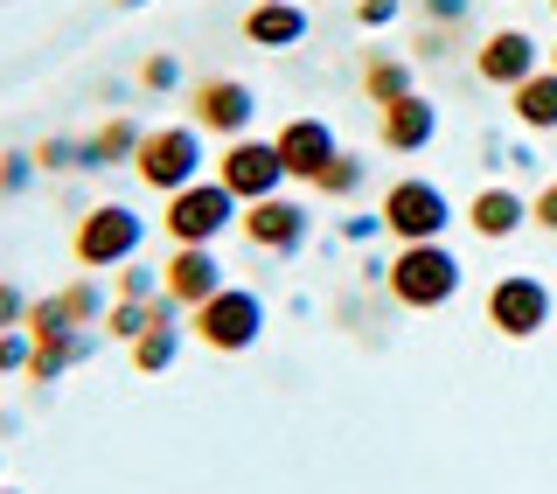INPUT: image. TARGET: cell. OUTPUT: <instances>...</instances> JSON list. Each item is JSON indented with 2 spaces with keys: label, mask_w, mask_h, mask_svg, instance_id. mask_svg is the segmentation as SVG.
I'll return each mask as SVG.
<instances>
[{
  "label": "cell",
  "mask_w": 557,
  "mask_h": 494,
  "mask_svg": "<svg viewBox=\"0 0 557 494\" xmlns=\"http://www.w3.org/2000/svg\"><path fill=\"white\" fill-rule=\"evenodd\" d=\"M544 70H557V42H550V49H544Z\"/></svg>",
  "instance_id": "36"
},
{
  "label": "cell",
  "mask_w": 557,
  "mask_h": 494,
  "mask_svg": "<svg viewBox=\"0 0 557 494\" xmlns=\"http://www.w3.org/2000/svg\"><path fill=\"white\" fill-rule=\"evenodd\" d=\"M237 217H244V202L216 182V174H202V182L161 196V231H168V244H209V251H216V237H231Z\"/></svg>",
  "instance_id": "4"
},
{
  "label": "cell",
  "mask_w": 557,
  "mask_h": 494,
  "mask_svg": "<svg viewBox=\"0 0 557 494\" xmlns=\"http://www.w3.org/2000/svg\"><path fill=\"white\" fill-rule=\"evenodd\" d=\"M376 231H383L376 209H370V217H348V223H342V237H356V244H362V237H376Z\"/></svg>",
  "instance_id": "35"
},
{
  "label": "cell",
  "mask_w": 557,
  "mask_h": 494,
  "mask_svg": "<svg viewBox=\"0 0 557 494\" xmlns=\"http://www.w3.org/2000/svg\"><path fill=\"white\" fill-rule=\"evenodd\" d=\"M348 14H356V28H391V22H405V0H356V8H348Z\"/></svg>",
  "instance_id": "31"
},
{
  "label": "cell",
  "mask_w": 557,
  "mask_h": 494,
  "mask_svg": "<svg viewBox=\"0 0 557 494\" xmlns=\"http://www.w3.org/2000/svg\"><path fill=\"white\" fill-rule=\"evenodd\" d=\"M376 217H383V237H391V244H446L453 196L440 182H425V174H397V182L383 188Z\"/></svg>",
  "instance_id": "3"
},
{
  "label": "cell",
  "mask_w": 557,
  "mask_h": 494,
  "mask_svg": "<svg viewBox=\"0 0 557 494\" xmlns=\"http://www.w3.org/2000/svg\"><path fill=\"white\" fill-rule=\"evenodd\" d=\"M202 126L174 119V126H147L139 133V153H133V174L153 188V196H174V188L202 182Z\"/></svg>",
  "instance_id": "5"
},
{
  "label": "cell",
  "mask_w": 557,
  "mask_h": 494,
  "mask_svg": "<svg viewBox=\"0 0 557 494\" xmlns=\"http://www.w3.org/2000/svg\"><path fill=\"white\" fill-rule=\"evenodd\" d=\"M362 182H370V168H362V153H335V168H327L321 182H313V196H327V202H348V196H356Z\"/></svg>",
  "instance_id": "23"
},
{
  "label": "cell",
  "mask_w": 557,
  "mask_h": 494,
  "mask_svg": "<svg viewBox=\"0 0 557 494\" xmlns=\"http://www.w3.org/2000/svg\"><path fill=\"white\" fill-rule=\"evenodd\" d=\"M376 139H383V153H425L440 139V104L425 91H405L397 104L376 112Z\"/></svg>",
  "instance_id": "14"
},
{
  "label": "cell",
  "mask_w": 557,
  "mask_h": 494,
  "mask_svg": "<svg viewBox=\"0 0 557 494\" xmlns=\"http://www.w3.org/2000/svg\"><path fill=\"white\" fill-rule=\"evenodd\" d=\"M174 84H182V57H147L139 63V91L161 98V91H174Z\"/></svg>",
  "instance_id": "30"
},
{
  "label": "cell",
  "mask_w": 557,
  "mask_h": 494,
  "mask_svg": "<svg viewBox=\"0 0 557 494\" xmlns=\"http://www.w3.org/2000/svg\"><path fill=\"white\" fill-rule=\"evenodd\" d=\"M557 299L536 272H502L495 286H487V328L502 334V342H536V334L550 328Z\"/></svg>",
  "instance_id": "7"
},
{
  "label": "cell",
  "mask_w": 557,
  "mask_h": 494,
  "mask_svg": "<svg viewBox=\"0 0 557 494\" xmlns=\"http://www.w3.org/2000/svg\"><path fill=\"white\" fill-rule=\"evenodd\" d=\"M35 174H42V168H35V153L8 147V153H0V196H22V188L35 182Z\"/></svg>",
  "instance_id": "29"
},
{
  "label": "cell",
  "mask_w": 557,
  "mask_h": 494,
  "mask_svg": "<svg viewBox=\"0 0 557 494\" xmlns=\"http://www.w3.org/2000/svg\"><path fill=\"white\" fill-rule=\"evenodd\" d=\"M126 362L139 369V376H168V369L182 362V328H147V334L126 348Z\"/></svg>",
  "instance_id": "21"
},
{
  "label": "cell",
  "mask_w": 557,
  "mask_h": 494,
  "mask_svg": "<svg viewBox=\"0 0 557 494\" xmlns=\"http://www.w3.org/2000/svg\"><path fill=\"white\" fill-rule=\"evenodd\" d=\"M22 321H28V293L14 286V279H0V334L22 328Z\"/></svg>",
  "instance_id": "32"
},
{
  "label": "cell",
  "mask_w": 557,
  "mask_h": 494,
  "mask_svg": "<svg viewBox=\"0 0 557 494\" xmlns=\"http://www.w3.org/2000/svg\"><path fill=\"white\" fill-rule=\"evenodd\" d=\"M119 8H147V0H119Z\"/></svg>",
  "instance_id": "37"
},
{
  "label": "cell",
  "mask_w": 557,
  "mask_h": 494,
  "mask_svg": "<svg viewBox=\"0 0 557 494\" xmlns=\"http://www.w3.org/2000/svg\"><path fill=\"white\" fill-rule=\"evenodd\" d=\"M209 168H216V182L231 188L237 202H265V196H278V188H286L278 147H272V139H258V133H237V139H223V153H216Z\"/></svg>",
  "instance_id": "8"
},
{
  "label": "cell",
  "mask_w": 557,
  "mask_h": 494,
  "mask_svg": "<svg viewBox=\"0 0 557 494\" xmlns=\"http://www.w3.org/2000/svg\"><path fill=\"white\" fill-rule=\"evenodd\" d=\"M223 286H231V272H223V258L209 251V244H174L168 264H161V293L182 299L188 313H196L202 299H216Z\"/></svg>",
  "instance_id": "13"
},
{
  "label": "cell",
  "mask_w": 557,
  "mask_h": 494,
  "mask_svg": "<svg viewBox=\"0 0 557 494\" xmlns=\"http://www.w3.org/2000/svg\"><path fill=\"white\" fill-rule=\"evenodd\" d=\"M98 328H70V334H35V362H28V383H63L70 369L91 356Z\"/></svg>",
  "instance_id": "18"
},
{
  "label": "cell",
  "mask_w": 557,
  "mask_h": 494,
  "mask_svg": "<svg viewBox=\"0 0 557 494\" xmlns=\"http://www.w3.org/2000/svg\"><path fill=\"white\" fill-rule=\"evenodd\" d=\"M0 494H22V487H0Z\"/></svg>",
  "instance_id": "38"
},
{
  "label": "cell",
  "mask_w": 557,
  "mask_h": 494,
  "mask_svg": "<svg viewBox=\"0 0 557 494\" xmlns=\"http://www.w3.org/2000/svg\"><path fill=\"white\" fill-rule=\"evenodd\" d=\"M251 119H258L251 84H237V77H196L188 84V126H202L209 139L251 133Z\"/></svg>",
  "instance_id": "11"
},
{
  "label": "cell",
  "mask_w": 557,
  "mask_h": 494,
  "mask_svg": "<svg viewBox=\"0 0 557 494\" xmlns=\"http://www.w3.org/2000/svg\"><path fill=\"white\" fill-rule=\"evenodd\" d=\"M405 91H418V84H411V63H405V57H383V49H370V57H362V98H370L376 112H383V104H397Z\"/></svg>",
  "instance_id": "20"
},
{
  "label": "cell",
  "mask_w": 557,
  "mask_h": 494,
  "mask_svg": "<svg viewBox=\"0 0 557 494\" xmlns=\"http://www.w3.org/2000/svg\"><path fill=\"white\" fill-rule=\"evenodd\" d=\"M522 223H530V196L509 188V182H487V188L467 196V231H474L481 244H509Z\"/></svg>",
  "instance_id": "15"
},
{
  "label": "cell",
  "mask_w": 557,
  "mask_h": 494,
  "mask_svg": "<svg viewBox=\"0 0 557 494\" xmlns=\"http://www.w3.org/2000/svg\"><path fill=\"white\" fill-rule=\"evenodd\" d=\"M467 14H474V0H425V22L432 28H460Z\"/></svg>",
  "instance_id": "34"
},
{
  "label": "cell",
  "mask_w": 557,
  "mask_h": 494,
  "mask_svg": "<svg viewBox=\"0 0 557 494\" xmlns=\"http://www.w3.org/2000/svg\"><path fill=\"white\" fill-rule=\"evenodd\" d=\"M112 286H119V299H153V293H161V264H119V279H112Z\"/></svg>",
  "instance_id": "27"
},
{
  "label": "cell",
  "mask_w": 557,
  "mask_h": 494,
  "mask_svg": "<svg viewBox=\"0 0 557 494\" xmlns=\"http://www.w3.org/2000/svg\"><path fill=\"white\" fill-rule=\"evenodd\" d=\"M530 223H536V231H550V237H557V174H550V182H544V188L530 196Z\"/></svg>",
  "instance_id": "33"
},
{
  "label": "cell",
  "mask_w": 557,
  "mask_h": 494,
  "mask_svg": "<svg viewBox=\"0 0 557 494\" xmlns=\"http://www.w3.org/2000/svg\"><path fill=\"white\" fill-rule=\"evenodd\" d=\"M536 70H544V49H536L530 28H495V35H481V49H474V77H481V84L516 91V84L536 77Z\"/></svg>",
  "instance_id": "12"
},
{
  "label": "cell",
  "mask_w": 557,
  "mask_h": 494,
  "mask_svg": "<svg viewBox=\"0 0 557 494\" xmlns=\"http://www.w3.org/2000/svg\"><path fill=\"white\" fill-rule=\"evenodd\" d=\"M237 35L251 49H293V42H307V8L300 0H251Z\"/></svg>",
  "instance_id": "16"
},
{
  "label": "cell",
  "mask_w": 557,
  "mask_h": 494,
  "mask_svg": "<svg viewBox=\"0 0 557 494\" xmlns=\"http://www.w3.org/2000/svg\"><path fill=\"white\" fill-rule=\"evenodd\" d=\"M550 14H557V0H550Z\"/></svg>",
  "instance_id": "39"
},
{
  "label": "cell",
  "mask_w": 557,
  "mask_h": 494,
  "mask_svg": "<svg viewBox=\"0 0 557 494\" xmlns=\"http://www.w3.org/2000/svg\"><path fill=\"white\" fill-rule=\"evenodd\" d=\"M460 258H453V244H397V258L383 264V286L405 313H440L460 299Z\"/></svg>",
  "instance_id": "1"
},
{
  "label": "cell",
  "mask_w": 557,
  "mask_h": 494,
  "mask_svg": "<svg viewBox=\"0 0 557 494\" xmlns=\"http://www.w3.org/2000/svg\"><path fill=\"white\" fill-rule=\"evenodd\" d=\"M188 334H196L209 356H251L258 334H265V299L251 286H223L216 299H202L188 313Z\"/></svg>",
  "instance_id": "6"
},
{
  "label": "cell",
  "mask_w": 557,
  "mask_h": 494,
  "mask_svg": "<svg viewBox=\"0 0 557 494\" xmlns=\"http://www.w3.org/2000/svg\"><path fill=\"white\" fill-rule=\"evenodd\" d=\"M57 293H63V307H70V328H98V321H104V307H112V299H104V286H98L91 272H84V279H70V286H57Z\"/></svg>",
  "instance_id": "22"
},
{
  "label": "cell",
  "mask_w": 557,
  "mask_h": 494,
  "mask_svg": "<svg viewBox=\"0 0 557 494\" xmlns=\"http://www.w3.org/2000/svg\"><path fill=\"white\" fill-rule=\"evenodd\" d=\"M139 237H147V217L133 202H98L70 223V258H77V272H119L139 258Z\"/></svg>",
  "instance_id": "2"
},
{
  "label": "cell",
  "mask_w": 557,
  "mask_h": 494,
  "mask_svg": "<svg viewBox=\"0 0 557 494\" xmlns=\"http://www.w3.org/2000/svg\"><path fill=\"white\" fill-rule=\"evenodd\" d=\"M153 321H147V299H112V307H104V321H98V334H112V342H139V334H147Z\"/></svg>",
  "instance_id": "24"
},
{
  "label": "cell",
  "mask_w": 557,
  "mask_h": 494,
  "mask_svg": "<svg viewBox=\"0 0 557 494\" xmlns=\"http://www.w3.org/2000/svg\"><path fill=\"white\" fill-rule=\"evenodd\" d=\"M28 334H70V307H63V293H49V299H28Z\"/></svg>",
  "instance_id": "26"
},
{
  "label": "cell",
  "mask_w": 557,
  "mask_h": 494,
  "mask_svg": "<svg viewBox=\"0 0 557 494\" xmlns=\"http://www.w3.org/2000/svg\"><path fill=\"white\" fill-rule=\"evenodd\" d=\"M139 119H126V112H112L104 126L84 139V161H77V174H104V168H133V153H139Z\"/></svg>",
  "instance_id": "17"
},
{
  "label": "cell",
  "mask_w": 557,
  "mask_h": 494,
  "mask_svg": "<svg viewBox=\"0 0 557 494\" xmlns=\"http://www.w3.org/2000/svg\"><path fill=\"white\" fill-rule=\"evenodd\" d=\"M28 153H35V168H42V174H77V161H84V139L49 133L42 147H28Z\"/></svg>",
  "instance_id": "25"
},
{
  "label": "cell",
  "mask_w": 557,
  "mask_h": 494,
  "mask_svg": "<svg viewBox=\"0 0 557 494\" xmlns=\"http://www.w3.org/2000/svg\"><path fill=\"white\" fill-rule=\"evenodd\" d=\"M272 147H278V168H286V182H321L327 168H335V153H342V133L327 126V119H313V112H293L286 126L272 133Z\"/></svg>",
  "instance_id": "10"
},
{
  "label": "cell",
  "mask_w": 557,
  "mask_h": 494,
  "mask_svg": "<svg viewBox=\"0 0 557 494\" xmlns=\"http://www.w3.org/2000/svg\"><path fill=\"white\" fill-rule=\"evenodd\" d=\"M509 112L522 133H557V70H536L509 91Z\"/></svg>",
  "instance_id": "19"
},
{
  "label": "cell",
  "mask_w": 557,
  "mask_h": 494,
  "mask_svg": "<svg viewBox=\"0 0 557 494\" xmlns=\"http://www.w3.org/2000/svg\"><path fill=\"white\" fill-rule=\"evenodd\" d=\"M28 362H35V334L8 328V334H0V376H28Z\"/></svg>",
  "instance_id": "28"
},
{
  "label": "cell",
  "mask_w": 557,
  "mask_h": 494,
  "mask_svg": "<svg viewBox=\"0 0 557 494\" xmlns=\"http://www.w3.org/2000/svg\"><path fill=\"white\" fill-rule=\"evenodd\" d=\"M313 231V217H307V202H293L286 188L265 202H244V217H237V237L251 244V251H265V258H293L307 244Z\"/></svg>",
  "instance_id": "9"
}]
</instances>
